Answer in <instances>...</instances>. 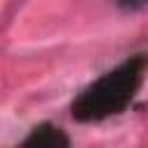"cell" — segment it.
<instances>
[{"instance_id":"cell-1","label":"cell","mask_w":148,"mask_h":148,"mask_svg":"<svg viewBox=\"0 0 148 148\" xmlns=\"http://www.w3.org/2000/svg\"><path fill=\"white\" fill-rule=\"evenodd\" d=\"M143 69H146L143 56H136L123 62L118 69L109 72L95 86H90L72 106V113L79 120H97L109 113H118L127 104V99L134 95L136 86L141 83Z\"/></svg>"},{"instance_id":"cell-2","label":"cell","mask_w":148,"mask_h":148,"mask_svg":"<svg viewBox=\"0 0 148 148\" xmlns=\"http://www.w3.org/2000/svg\"><path fill=\"white\" fill-rule=\"evenodd\" d=\"M23 146H37V148H56V146H67V136L56 127V130H35Z\"/></svg>"}]
</instances>
